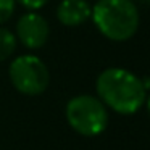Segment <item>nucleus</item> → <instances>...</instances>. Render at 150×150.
Here are the masks:
<instances>
[{
  "instance_id": "1",
  "label": "nucleus",
  "mask_w": 150,
  "mask_h": 150,
  "mask_svg": "<svg viewBox=\"0 0 150 150\" xmlns=\"http://www.w3.org/2000/svg\"><path fill=\"white\" fill-rule=\"evenodd\" d=\"M95 89L102 103L120 115H132L145 103L147 89L142 79L124 68L103 69Z\"/></svg>"
},
{
  "instance_id": "2",
  "label": "nucleus",
  "mask_w": 150,
  "mask_h": 150,
  "mask_svg": "<svg viewBox=\"0 0 150 150\" xmlns=\"http://www.w3.org/2000/svg\"><path fill=\"white\" fill-rule=\"evenodd\" d=\"M91 18L97 29L113 42L129 40L139 28V11L132 0H98Z\"/></svg>"
},
{
  "instance_id": "3",
  "label": "nucleus",
  "mask_w": 150,
  "mask_h": 150,
  "mask_svg": "<svg viewBox=\"0 0 150 150\" xmlns=\"http://www.w3.org/2000/svg\"><path fill=\"white\" fill-rule=\"evenodd\" d=\"M68 124L78 134L94 137L102 134L108 124V111L98 97L89 94L76 95L66 103Z\"/></svg>"
},
{
  "instance_id": "4",
  "label": "nucleus",
  "mask_w": 150,
  "mask_h": 150,
  "mask_svg": "<svg viewBox=\"0 0 150 150\" xmlns=\"http://www.w3.org/2000/svg\"><path fill=\"white\" fill-rule=\"evenodd\" d=\"M10 81L18 92L24 95H40L45 92L50 74L45 63L36 55H20L8 68Z\"/></svg>"
},
{
  "instance_id": "5",
  "label": "nucleus",
  "mask_w": 150,
  "mask_h": 150,
  "mask_svg": "<svg viewBox=\"0 0 150 150\" xmlns=\"http://www.w3.org/2000/svg\"><path fill=\"white\" fill-rule=\"evenodd\" d=\"M50 34V28L47 20L39 13H24L18 20L16 37L26 49H40L47 42Z\"/></svg>"
},
{
  "instance_id": "6",
  "label": "nucleus",
  "mask_w": 150,
  "mask_h": 150,
  "mask_svg": "<svg viewBox=\"0 0 150 150\" xmlns=\"http://www.w3.org/2000/svg\"><path fill=\"white\" fill-rule=\"evenodd\" d=\"M92 15V7L86 0H62L57 8V18L63 26L76 28L84 24Z\"/></svg>"
},
{
  "instance_id": "7",
  "label": "nucleus",
  "mask_w": 150,
  "mask_h": 150,
  "mask_svg": "<svg viewBox=\"0 0 150 150\" xmlns=\"http://www.w3.org/2000/svg\"><path fill=\"white\" fill-rule=\"evenodd\" d=\"M16 50V36L11 31L0 28V62L7 60Z\"/></svg>"
},
{
  "instance_id": "8",
  "label": "nucleus",
  "mask_w": 150,
  "mask_h": 150,
  "mask_svg": "<svg viewBox=\"0 0 150 150\" xmlns=\"http://www.w3.org/2000/svg\"><path fill=\"white\" fill-rule=\"evenodd\" d=\"M16 0H0V24L7 23L15 11Z\"/></svg>"
},
{
  "instance_id": "9",
  "label": "nucleus",
  "mask_w": 150,
  "mask_h": 150,
  "mask_svg": "<svg viewBox=\"0 0 150 150\" xmlns=\"http://www.w3.org/2000/svg\"><path fill=\"white\" fill-rule=\"evenodd\" d=\"M23 7L29 8V10H39V8H42L44 5H47L50 2V0H18Z\"/></svg>"
},
{
  "instance_id": "10",
  "label": "nucleus",
  "mask_w": 150,
  "mask_h": 150,
  "mask_svg": "<svg viewBox=\"0 0 150 150\" xmlns=\"http://www.w3.org/2000/svg\"><path fill=\"white\" fill-rule=\"evenodd\" d=\"M147 111H149V115H150V97L147 98Z\"/></svg>"
}]
</instances>
